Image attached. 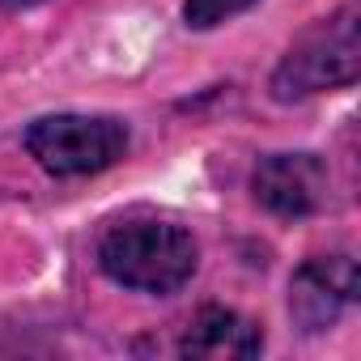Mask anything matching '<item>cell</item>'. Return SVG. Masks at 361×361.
Here are the masks:
<instances>
[{
	"label": "cell",
	"mask_w": 361,
	"mask_h": 361,
	"mask_svg": "<svg viewBox=\"0 0 361 361\" xmlns=\"http://www.w3.org/2000/svg\"><path fill=\"white\" fill-rule=\"evenodd\" d=\"M361 73V35H357V5H344L314 30H306L281 68L272 73V98L276 102H298L323 90L353 85Z\"/></svg>",
	"instance_id": "7a4b0ae2"
},
{
	"label": "cell",
	"mask_w": 361,
	"mask_h": 361,
	"mask_svg": "<svg viewBox=\"0 0 361 361\" xmlns=\"http://www.w3.org/2000/svg\"><path fill=\"white\" fill-rule=\"evenodd\" d=\"M251 5H259V0H183V18L192 30H213V26L247 13Z\"/></svg>",
	"instance_id": "52a82bcc"
},
{
	"label": "cell",
	"mask_w": 361,
	"mask_h": 361,
	"mask_svg": "<svg viewBox=\"0 0 361 361\" xmlns=\"http://www.w3.org/2000/svg\"><path fill=\"white\" fill-rule=\"evenodd\" d=\"M255 200L276 217H310L327 200V166L314 153H272L255 170Z\"/></svg>",
	"instance_id": "5b68a950"
},
{
	"label": "cell",
	"mask_w": 361,
	"mask_h": 361,
	"mask_svg": "<svg viewBox=\"0 0 361 361\" xmlns=\"http://www.w3.org/2000/svg\"><path fill=\"white\" fill-rule=\"evenodd\" d=\"M259 348H264L259 327L251 319L234 314V310H221V306H209L192 323V331L183 340L188 357H213V361H221V357H255Z\"/></svg>",
	"instance_id": "8992f818"
},
{
	"label": "cell",
	"mask_w": 361,
	"mask_h": 361,
	"mask_svg": "<svg viewBox=\"0 0 361 361\" xmlns=\"http://www.w3.org/2000/svg\"><path fill=\"white\" fill-rule=\"evenodd\" d=\"M357 264L348 255H319L306 259L289 281V314L302 331H327L344 306L357 298Z\"/></svg>",
	"instance_id": "277c9868"
},
{
	"label": "cell",
	"mask_w": 361,
	"mask_h": 361,
	"mask_svg": "<svg viewBox=\"0 0 361 361\" xmlns=\"http://www.w3.org/2000/svg\"><path fill=\"white\" fill-rule=\"evenodd\" d=\"M5 9H26V5H35V0H0Z\"/></svg>",
	"instance_id": "ba28073f"
},
{
	"label": "cell",
	"mask_w": 361,
	"mask_h": 361,
	"mask_svg": "<svg viewBox=\"0 0 361 361\" xmlns=\"http://www.w3.org/2000/svg\"><path fill=\"white\" fill-rule=\"evenodd\" d=\"M98 264L123 289L174 293L196 272V238L170 221H128L102 238Z\"/></svg>",
	"instance_id": "6da1fadb"
},
{
	"label": "cell",
	"mask_w": 361,
	"mask_h": 361,
	"mask_svg": "<svg viewBox=\"0 0 361 361\" xmlns=\"http://www.w3.org/2000/svg\"><path fill=\"white\" fill-rule=\"evenodd\" d=\"M26 149L51 174H98L128 153V128L111 115H47L30 123Z\"/></svg>",
	"instance_id": "3957f363"
}]
</instances>
